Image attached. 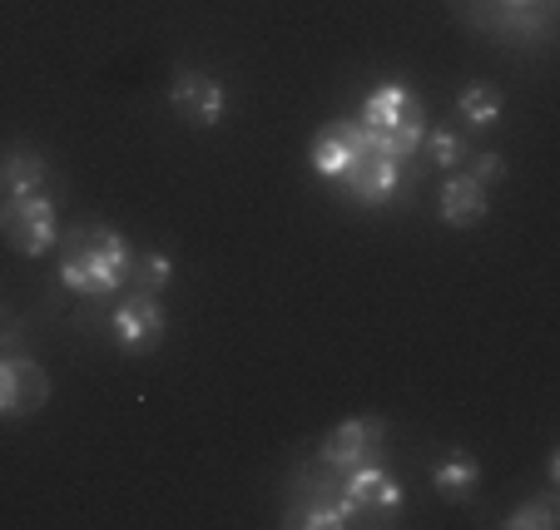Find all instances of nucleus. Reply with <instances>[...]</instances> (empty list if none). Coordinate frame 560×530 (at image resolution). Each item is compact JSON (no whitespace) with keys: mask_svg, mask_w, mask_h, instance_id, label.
<instances>
[{"mask_svg":"<svg viewBox=\"0 0 560 530\" xmlns=\"http://www.w3.org/2000/svg\"><path fill=\"white\" fill-rule=\"evenodd\" d=\"M427 144H432V160L442 164V169H456V164L471 154V149H466V139L452 134V129H436V134H427Z\"/></svg>","mask_w":560,"mask_h":530,"instance_id":"nucleus-18","label":"nucleus"},{"mask_svg":"<svg viewBox=\"0 0 560 530\" xmlns=\"http://www.w3.org/2000/svg\"><path fill=\"white\" fill-rule=\"evenodd\" d=\"M382 441H387V422H377V416H348V422H338L323 436V467L352 471L362 461H377Z\"/></svg>","mask_w":560,"mask_h":530,"instance_id":"nucleus-4","label":"nucleus"},{"mask_svg":"<svg viewBox=\"0 0 560 530\" xmlns=\"http://www.w3.org/2000/svg\"><path fill=\"white\" fill-rule=\"evenodd\" d=\"M362 129L377 149H387L392 160H412L427 139V105L417 99V90L407 85H377L362 99Z\"/></svg>","mask_w":560,"mask_h":530,"instance_id":"nucleus-2","label":"nucleus"},{"mask_svg":"<svg viewBox=\"0 0 560 530\" xmlns=\"http://www.w3.org/2000/svg\"><path fill=\"white\" fill-rule=\"evenodd\" d=\"M560 526V506L556 496H540V500H526L506 516V530H556Z\"/></svg>","mask_w":560,"mask_h":530,"instance_id":"nucleus-17","label":"nucleus"},{"mask_svg":"<svg viewBox=\"0 0 560 530\" xmlns=\"http://www.w3.org/2000/svg\"><path fill=\"white\" fill-rule=\"evenodd\" d=\"M466 160H471V179H476V184L506 179V160H501V154H466Z\"/></svg>","mask_w":560,"mask_h":530,"instance_id":"nucleus-19","label":"nucleus"},{"mask_svg":"<svg viewBox=\"0 0 560 530\" xmlns=\"http://www.w3.org/2000/svg\"><path fill=\"white\" fill-rule=\"evenodd\" d=\"M0 184H5V193H45L50 164H45L40 149L15 144V149H5V160H0Z\"/></svg>","mask_w":560,"mask_h":530,"instance_id":"nucleus-12","label":"nucleus"},{"mask_svg":"<svg viewBox=\"0 0 560 530\" xmlns=\"http://www.w3.org/2000/svg\"><path fill=\"white\" fill-rule=\"evenodd\" d=\"M60 283L80 297H109L125 287L129 273V238L109 223H80L70 234H60Z\"/></svg>","mask_w":560,"mask_h":530,"instance_id":"nucleus-1","label":"nucleus"},{"mask_svg":"<svg viewBox=\"0 0 560 530\" xmlns=\"http://www.w3.org/2000/svg\"><path fill=\"white\" fill-rule=\"evenodd\" d=\"M362 149H368V129H362L358 119H338V125H328L323 134L313 139V149H307V164H313L317 179H332V184H338L342 174H348L352 164L362 160Z\"/></svg>","mask_w":560,"mask_h":530,"instance_id":"nucleus-9","label":"nucleus"},{"mask_svg":"<svg viewBox=\"0 0 560 530\" xmlns=\"http://www.w3.org/2000/svg\"><path fill=\"white\" fill-rule=\"evenodd\" d=\"M436 213H442L446 228H476V223H487V213H491L487 184H476L471 174H452V179L442 184Z\"/></svg>","mask_w":560,"mask_h":530,"instance_id":"nucleus-11","label":"nucleus"},{"mask_svg":"<svg viewBox=\"0 0 560 530\" xmlns=\"http://www.w3.org/2000/svg\"><path fill=\"white\" fill-rule=\"evenodd\" d=\"M397 179H402V160H392L387 149H377L368 139V149H362V160L352 164L348 174H342V189L352 193L358 203H368V209H377V203H387L392 193H397Z\"/></svg>","mask_w":560,"mask_h":530,"instance_id":"nucleus-10","label":"nucleus"},{"mask_svg":"<svg viewBox=\"0 0 560 530\" xmlns=\"http://www.w3.org/2000/svg\"><path fill=\"white\" fill-rule=\"evenodd\" d=\"M293 520L303 530H342V526H352L358 516H352V506L342 496H332V500H313V506H307L303 516H293Z\"/></svg>","mask_w":560,"mask_h":530,"instance_id":"nucleus-16","label":"nucleus"},{"mask_svg":"<svg viewBox=\"0 0 560 530\" xmlns=\"http://www.w3.org/2000/svg\"><path fill=\"white\" fill-rule=\"evenodd\" d=\"M0 228L21 258H45L60 244V219H55L50 193H5L0 203Z\"/></svg>","mask_w":560,"mask_h":530,"instance_id":"nucleus-3","label":"nucleus"},{"mask_svg":"<svg viewBox=\"0 0 560 530\" xmlns=\"http://www.w3.org/2000/svg\"><path fill=\"white\" fill-rule=\"evenodd\" d=\"M342 500L352 506V516H392V510L402 506V486H397V476H392L387 467L377 461H362V467L342 471Z\"/></svg>","mask_w":560,"mask_h":530,"instance_id":"nucleus-5","label":"nucleus"},{"mask_svg":"<svg viewBox=\"0 0 560 530\" xmlns=\"http://www.w3.org/2000/svg\"><path fill=\"white\" fill-rule=\"evenodd\" d=\"M170 278H174L170 254H129L125 283H135V293H159V287H170Z\"/></svg>","mask_w":560,"mask_h":530,"instance_id":"nucleus-15","label":"nucleus"},{"mask_svg":"<svg viewBox=\"0 0 560 530\" xmlns=\"http://www.w3.org/2000/svg\"><path fill=\"white\" fill-rule=\"evenodd\" d=\"M456 109H462L466 125L491 129V125H501V109H506V99H501V90H497V85L476 80V85H466L462 95H456Z\"/></svg>","mask_w":560,"mask_h":530,"instance_id":"nucleus-14","label":"nucleus"},{"mask_svg":"<svg viewBox=\"0 0 560 530\" xmlns=\"http://www.w3.org/2000/svg\"><path fill=\"white\" fill-rule=\"evenodd\" d=\"M506 5H536V0H506Z\"/></svg>","mask_w":560,"mask_h":530,"instance_id":"nucleus-20","label":"nucleus"},{"mask_svg":"<svg viewBox=\"0 0 560 530\" xmlns=\"http://www.w3.org/2000/svg\"><path fill=\"white\" fill-rule=\"evenodd\" d=\"M50 402V377L31 357H0V416H31Z\"/></svg>","mask_w":560,"mask_h":530,"instance_id":"nucleus-8","label":"nucleus"},{"mask_svg":"<svg viewBox=\"0 0 560 530\" xmlns=\"http://www.w3.org/2000/svg\"><path fill=\"white\" fill-rule=\"evenodd\" d=\"M170 105L179 119H189L194 129H213L223 119V109H229V95H223V85L213 80V74L203 70H179L170 85Z\"/></svg>","mask_w":560,"mask_h":530,"instance_id":"nucleus-7","label":"nucleus"},{"mask_svg":"<svg viewBox=\"0 0 560 530\" xmlns=\"http://www.w3.org/2000/svg\"><path fill=\"white\" fill-rule=\"evenodd\" d=\"M432 486L442 491V500H466L476 486H481V461L456 446V451H446V457L432 467Z\"/></svg>","mask_w":560,"mask_h":530,"instance_id":"nucleus-13","label":"nucleus"},{"mask_svg":"<svg viewBox=\"0 0 560 530\" xmlns=\"http://www.w3.org/2000/svg\"><path fill=\"white\" fill-rule=\"evenodd\" d=\"M164 328H170V318H164V308L154 303V293H129L125 303L109 313V332H115V342L125 352H154Z\"/></svg>","mask_w":560,"mask_h":530,"instance_id":"nucleus-6","label":"nucleus"}]
</instances>
